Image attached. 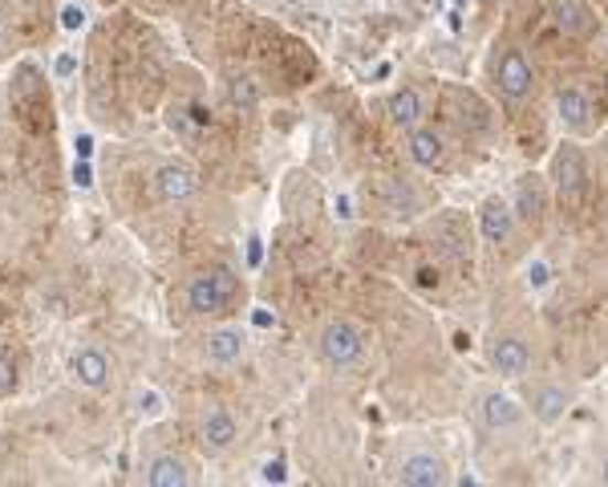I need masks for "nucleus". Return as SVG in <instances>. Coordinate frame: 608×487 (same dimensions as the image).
Here are the masks:
<instances>
[{
  "instance_id": "nucleus-1",
  "label": "nucleus",
  "mask_w": 608,
  "mask_h": 487,
  "mask_svg": "<svg viewBox=\"0 0 608 487\" xmlns=\"http://www.w3.org/2000/svg\"><path fill=\"white\" fill-rule=\"evenodd\" d=\"M547 179L564 203H580L588 195V183H593V167H588V155L576 138H564L552 155V167H547Z\"/></svg>"
},
{
  "instance_id": "nucleus-2",
  "label": "nucleus",
  "mask_w": 608,
  "mask_h": 487,
  "mask_svg": "<svg viewBox=\"0 0 608 487\" xmlns=\"http://www.w3.org/2000/svg\"><path fill=\"white\" fill-rule=\"evenodd\" d=\"M317 358L329 370H353V366L365 362V334L353 321L337 317V321L324 325L321 338H317Z\"/></svg>"
},
{
  "instance_id": "nucleus-3",
  "label": "nucleus",
  "mask_w": 608,
  "mask_h": 487,
  "mask_svg": "<svg viewBox=\"0 0 608 487\" xmlns=\"http://www.w3.org/2000/svg\"><path fill=\"white\" fill-rule=\"evenodd\" d=\"M236 297V280L224 268H212V273H195L186 280V309L195 317H212V313L227 309V300Z\"/></svg>"
},
{
  "instance_id": "nucleus-4",
  "label": "nucleus",
  "mask_w": 608,
  "mask_h": 487,
  "mask_svg": "<svg viewBox=\"0 0 608 487\" xmlns=\"http://www.w3.org/2000/svg\"><path fill=\"white\" fill-rule=\"evenodd\" d=\"M511 212H515V224L523 227H540L547 215V179L527 171V176L515 179V188H511Z\"/></svg>"
},
{
  "instance_id": "nucleus-5",
  "label": "nucleus",
  "mask_w": 608,
  "mask_h": 487,
  "mask_svg": "<svg viewBox=\"0 0 608 487\" xmlns=\"http://www.w3.org/2000/svg\"><path fill=\"white\" fill-rule=\"evenodd\" d=\"M495 86L508 102L532 98L535 70H532V62L523 57V50H503V57H499V65H495Z\"/></svg>"
},
{
  "instance_id": "nucleus-6",
  "label": "nucleus",
  "mask_w": 608,
  "mask_h": 487,
  "mask_svg": "<svg viewBox=\"0 0 608 487\" xmlns=\"http://www.w3.org/2000/svg\"><path fill=\"white\" fill-rule=\"evenodd\" d=\"M556 118L572 138H584L596 130V106L580 86L556 89Z\"/></svg>"
},
{
  "instance_id": "nucleus-7",
  "label": "nucleus",
  "mask_w": 608,
  "mask_h": 487,
  "mask_svg": "<svg viewBox=\"0 0 608 487\" xmlns=\"http://www.w3.org/2000/svg\"><path fill=\"white\" fill-rule=\"evenodd\" d=\"M430 240H435L438 248H442V256H450V261H459V264L471 261V224H467L455 208H447L442 215H435V224H430Z\"/></svg>"
},
{
  "instance_id": "nucleus-8",
  "label": "nucleus",
  "mask_w": 608,
  "mask_h": 487,
  "mask_svg": "<svg viewBox=\"0 0 608 487\" xmlns=\"http://www.w3.org/2000/svg\"><path fill=\"white\" fill-rule=\"evenodd\" d=\"M70 378H74L77 387L102 394V390H110L114 382V362L98 346H82V350H74V358H70Z\"/></svg>"
},
{
  "instance_id": "nucleus-9",
  "label": "nucleus",
  "mask_w": 608,
  "mask_h": 487,
  "mask_svg": "<svg viewBox=\"0 0 608 487\" xmlns=\"http://www.w3.org/2000/svg\"><path fill=\"white\" fill-rule=\"evenodd\" d=\"M397 484L442 487V484H450L447 463L438 459L435 451H410V455H402V463H397Z\"/></svg>"
},
{
  "instance_id": "nucleus-10",
  "label": "nucleus",
  "mask_w": 608,
  "mask_h": 487,
  "mask_svg": "<svg viewBox=\"0 0 608 487\" xmlns=\"http://www.w3.org/2000/svg\"><path fill=\"white\" fill-rule=\"evenodd\" d=\"M479 423L491 435H508V431H520L523 426V406L503 390H487L479 399Z\"/></svg>"
},
{
  "instance_id": "nucleus-11",
  "label": "nucleus",
  "mask_w": 608,
  "mask_h": 487,
  "mask_svg": "<svg viewBox=\"0 0 608 487\" xmlns=\"http://www.w3.org/2000/svg\"><path fill=\"white\" fill-rule=\"evenodd\" d=\"M511 232H515V212H511V200L508 195H487L479 203V236L483 244L499 248V244H508Z\"/></svg>"
},
{
  "instance_id": "nucleus-12",
  "label": "nucleus",
  "mask_w": 608,
  "mask_h": 487,
  "mask_svg": "<svg viewBox=\"0 0 608 487\" xmlns=\"http://www.w3.org/2000/svg\"><path fill=\"white\" fill-rule=\"evenodd\" d=\"M527 366H532V350H527V341L515 338V334H503V338L491 341V370L499 378H508V382H520L527 374Z\"/></svg>"
},
{
  "instance_id": "nucleus-13",
  "label": "nucleus",
  "mask_w": 608,
  "mask_h": 487,
  "mask_svg": "<svg viewBox=\"0 0 608 487\" xmlns=\"http://www.w3.org/2000/svg\"><path fill=\"white\" fill-rule=\"evenodd\" d=\"M527 411H532L535 423H559L564 414L572 411V390L556 387V382H535L532 390H527Z\"/></svg>"
},
{
  "instance_id": "nucleus-14",
  "label": "nucleus",
  "mask_w": 608,
  "mask_h": 487,
  "mask_svg": "<svg viewBox=\"0 0 608 487\" xmlns=\"http://www.w3.org/2000/svg\"><path fill=\"white\" fill-rule=\"evenodd\" d=\"M199 188L195 171L186 167V162H162L159 171H154V195H159L162 203H183L191 200Z\"/></svg>"
},
{
  "instance_id": "nucleus-15",
  "label": "nucleus",
  "mask_w": 608,
  "mask_h": 487,
  "mask_svg": "<svg viewBox=\"0 0 608 487\" xmlns=\"http://www.w3.org/2000/svg\"><path fill=\"white\" fill-rule=\"evenodd\" d=\"M552 25L564 33V38H593L596 33V17L588 0H556L552 4Z\"/></svg>"
},
{
  "instance_id": "nucleus-16",
  "label": "nucleus",
  "mask_w": 608,
  "mask_h": 487,
  "mask_svg": "<svg viewBox=\"0 0 608 487\" xmlns=\"http://www.w3.org/2000/svg\"><path fill=\"white\" fill-rule=\"evenodd\" d=\"M406 150H410V159L418 162L423 171H435V167H442V159H447V142H442V135L430 130V126L406 130Z\"/></svg>"
},
{
  "instance_id": "nucleus-17",
  "label": "nucleus",
  "mask_w": 608,
  "mask_h": 487,
  "mask_svg": "<svg viewBox=\"0 0 608 487\" xmlns=\"http://www.w3.org/2000/svg\"><path fill=\"white\" fill-rule=\"evenodd\" d=\"M199 438H203V447L212 451V455H224V451L239 438V423L224 411V406H215V411H207L203 426H199Z\"/></svg>"
},
{
  "instance_id": "nucleus-18",
  "label": "nucleus",
  "mask_w": 608,
  "mask_h": 487,
  "mask_svg": "<svg viewBox=\"0 0 608 487\" xmlns=\"http://www.w3.org/2000/svg\"><path fill=\"white\" fill-rule=\"evenodd\" d=\"M377 203H382L385 215H394V220H410L423 200H418V191L406 183V179H385L382 188H377Z\"/></svg>"
},
{
  "instance_id": "nucleus-19",
  "label": "nucleus",
  "mask_w": 608,
  "mask_h": 487,
  "mask_svg": "<svg viewBox=\"0 0 608 487\" xmlns=\"http://www.w3.org/2000/svg\"><path fill=\"white\" fill-rule=\"evenodd\" d=\"M390 118H394L397 130H414V126L426 123V98L418 86H402L394 89V98H390Z\"/></svg>"
},
{
  "instance_id": "nucleus-20",
  "label": "nucleus",
  "mask_w": 608,
  "mask_h": 487,
  "mask_svg": "<svg viewBox=\"0 0 608 487\" xmlns=\"http://www.w3.org/2000/svg\"><path fill=\"white\" fill-rule=\"evenodd\" d=\"M147 484L150 487H186L191 484V467H186L179 455H154V459L147 463Z\"/></svg>"
},
{
  "instance_id": "nucleus-21",
  "label": "nucleus",
  "mask_w": 608,
  "mask_h": 487,
  "mask_svg": "<svg viewBox=\"0 0 608 487\" xmlns=\"http://www.w3.org/2000/svg\"><path fill=\"white\" fill-rule=\"evenodd\" d=\"M244 350H248V341H244L239 329H215V334H207V362L236 366L244 358Z\"/></svg>"
},
{
  "instance_id": "nucleus-22",
  "label": "nucleus",
  "mask_w": 608,
  "mask_h": 487,
  "mask_svg": "<svg viewBox=\"0 0 608 487\" xmlns=\"http://www.w3.org/2000/svg\"><path fill=\"white\" fill-rule=\"evenodd\" d=\"M21 390V366L13 353H0V399H13Z\"/></svg>"
},
{
  "instance_id": "nucleus-23",
  "label": "nucleus",
  "mask_w": 608,
  "mask_h": 487,
  "mask_svg": "<svg viewBox=\"0 0 608 487\" xmlns=\"http://www.w3.org/2000/svg\"><path fill=\"white\" fill-rule=\"evenodd\" d=\"M86 25H89V9H86V4L65 0V4H62V29H65V33H82Z\"/></svg>"
},
{
  "instance_id": "nucleus-24",
  "label": "nucleus",
  "mask_w": 608,
  "mask_h": 487,
  "mask_svg": "<svg viewBox=\"0 0 608 487\" xmlns=\"http://www.w3.org/2000/svg\"><path fill=\"white\" fill-rule=\"evenodd\" d=\"M523 280H527V288H535V293H540V288L552 285V268H547L544 261H532L527 268H523Z\"/></svg>"
},
{
  "instance_id": "nucleus-25",
  "label": "nucleus",
  "mask_w": 608,
  "mask_h": 487,
  "mask_svg": "<svg viewBox=\"0 0 608 487\" xmlns=\"http://www.w3.org/2000/svg\"><path fill=\"white\" fill-rule=\"evenodd\" d=\"M232 102H236V106H244V110H256V86H252L248 77H239L236 86H232Z\"/></svg>"
},
{
  "instance_id": "nucleus-26",
  "label": "nucleus",
  "mask_w": 608,
  "mask_h": 487,
  "mask_svg": "<svg viewBox=\"0 0 608 487\" xmlns=\"http://www.w3.org/2000/svg\"><path fill=\"white\" fill-rule=\"evenodd\" d=\"M74 74H77V50L57 53V62H53V77H57V82H70Z\"/></svg>"
},
{
  "instance_id": "nucleus-27",
  "label": "nucleus",
  "mask_w": 608,
  "mask_h": 487,
  "mask_svg": "<svg viewBox=\"0 0 608 487\" xmlns=\"http://www.w3.org/2000/svg\"><path fill=\"white\" fill-rule=\"evenodd\" d=\"M260 479H264V484H288V467L280 459H268V463H264Z\"/></svg>"
},
{
  "instance_id": "nucleus-28",
  "label": "nucleus",
  "mask_w": 608,
  "mask_h": 487,
  "mask_svg": "<svg viewBox=\"0 0 608 487\" xmlns=\"http://www.w3.org/2000/svg\"><path fill=\"white\" fill-rule=\"evenodd\" d=\"M159 411H162V399L154 394V390L138 394V414H159Z\"/></svg>"
},
{
  "instance_id": "nucleus-29",
  "label": "nucleus",
  "mask_w": 608,
  "mask_h": 487,
  "mask_svg": "<svg viewBox=\"0 0 608 487\" xmlns=\"http://www.w3.org/2000/svg\"><path fill=\"white\" fill-rule=\"evenodd\" d=\"M74 183L82 191L89 188V183H94V176H89V159H82V162H74Z\"/></svg>"
},
{
  "instance_id": "nucleus-30",
  "label": "nucleus",
  "mask_w": 608,
  "mask_h": 487,
  "mask_svg": "<svg viewBox=\"0 0 608 487\" xmlns=\"http://www.w3.org/2000/svg\"><path fill=\"white\" fill-rule=\"evenodd\" d=\"M74 150H77V159H89V155H94V138H89V135H77L74 138Z\"/></svg>"
},
{
  "instance_id": "nucleus-31",
  "label": "nucleus",
  "mask_w": 608,
  "mask_h": 487,
  "mask_svg": "<svg viewBox=\"0 0 608 487\" xmlns=\"http://www.w3.org/2000/svg\"><path fill=\"white\" fill-rule=\"evenodd\" d=\"M248 264H260V240H248Z\"/></svg>"
},
{
  "instance_id": "nucleus-32",
  "label": "nucleus",
  "mask_w": 608,
  "mask_h": 487,
  "mask_svg": "<svg viewBox=\"0 0 608 487\" xmlns=\"http://www.w3.org/2000/svg\"><path fill=\"white\" fill-rule=\"evenodd\" d=\"M600 484H608V455H605V463H600Z\"/></svg>"
},
{
  "instance_id": "nucleus-33",
  "label": "nucleus",
  "mask_w": 608,
  "mask_h": 487,
  "mask_svg": "<svg viewBox=\"0 0 608 487\" xmlns=\"http://www.w3.org/2000/svg\"><path fill=\"white\" fill-rule=\"evenodd\" d=\"M0 126H4V94H0Z\"/></svg>"
},
{
  "instance_id": "nucleus-34",
  "label": "nucleus",
  "mask_w": 608,
  "mask_h": 487,
  "mask_svg": "<svg viewBox=\"0 0 608 487\" xmlns=\"http://www.w3.org/2000/svg\"><path fill=\"white\" fill-rule=\"evenodd\" d=\"M0 38H4V17H0Z\"/></svg>"
},
{
  "instance_id": "nucleus-35",
  "label": "nucleus",
  "mask_w": 608,
  "mask_h": 487,
  "mask_svg": "<svg viewBox=\"0 0 608 487\" xmlns=\"http://www.w3.org/2000/svg\"><path fill=\"white\" fill-rule=\"evenodd\" d=\"M605 57H608V33H605Z\"/></svg>"
}]
</instances>
